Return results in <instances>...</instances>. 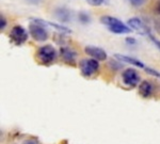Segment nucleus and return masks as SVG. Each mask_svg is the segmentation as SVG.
<instances>
[{"label":"nucleus","instance_id":"1","mask_svg":"<svg viewBox=\"0 0 160 144\" xmlns=\"http://www.w3.org/2000/svg\"><path fill=\"white\" fill-rule=\"evenodd\" d=\"M100 22L105 26H107V28L111 32L117 33V34H126L131 31L130 28H128L125 24H123L120 19L115 18V17L106 15L100 18Z\"/></svg>","mask_w":160,"mask_h":144},{"label":"nucleus","instance_id":"2","mask_svg":"<svg viewBox=\"0 0 160 144\" xmlns=\"http://www.w3.org/2000/svg\"><path fill=\"white\" fill-rule=\"evenodd\" d=\"M37 58L40 63L44 65H49L56 60L57 51L51 45H45L40 47L37 51Z\"/></svg>","mask_w":160,"mask_h":144},{"label":"nucleus","instance_id":"3","mask_svg":"<svg viewBox=\"0 0 160 144\" xmlns=\"http://www.w3.org/2000/svg\"><path fill=\"white\" fill-rule=\"evenodd\" d=\"M79 68L84 77H91L97 73L99 68V63L95 59H83L80 61Z\"/></svg>","mask_w":160,"mask_h":144},{"label":"nucleus","instance_id":"4","mask_svg":"<svg viewBox=\"0 0 160 144\" xmlns=\"http://www.w3.org/2000/svg\"><path fill=\"white\" fill-rule=\"evenodd\" d=\"M29 33L33 37V40L38 41V42H45L48 38V32L45 28L41 24L34 22V24H30L29 26Z\"/></svg>","mask_w":160,"mask_h":144},{"label":"nucleus","instance_id":"5","mask_svg":"<svg viewBox=\"0 0 160 144\" xmlns=\"http://www.w3.org/2000/svg\"><path fill=\"white\" fill-rule=\"evenodd\" d=\"M10 38L15 45H22L28 40V32L22 26H14L10 32Z\"/></svg>","mask_w":160,"mask_h":144},{"label":"nucleus","instance_id":"6","mask_svg":"<svg viewBox=\"0 0 160 144\" xmlns=\"http://www.w3.org/2000/svg\"><path fill=\"white\" fill-rule=\"evenodd\" d=\"M122 80L126 86L136 87L140 81V75L133 68H127L122 73Z\"/></svg>","mask_w":160,"mask_h":144},{"label":"nucleus","instance_id":"7","mask_svg":"<svg viewBox=\"0 0 160 144\" xmlns=\"http://www.w3.org/2000/svg\"><path fill=\"white\" fill-rule=\"evenodd\" d=\"M84 51H86L87 55L91 56L93 59L97 61H104L107 59V53L104 49L99 47H95V46H87L84 48Z\"/></svg>","mask_w":160,"mask_h":144},{"label":"nucleus","instance_id":"8","mask_svg":"<svg viewBox=\"0 0 160 144\" xmlns=\"http://www.w3.org/2000/svg\"><path fill=\"white\" fill-rule=\"evenodd\" d=\"M128 25L130 26L131 29L139 32L140 34H148L149 33L146 26L143 24V22H142L141 19L137 18V17H133V18H130L128 20Z\"/></svg>","mask_w":160,"mask_h":144},{"label":"nucleus","instance_id":"9","mask_svg":"<svg viewBox=\"0 0 160 144\" xmlns=\"http://www.w3.org/2000/svg\"><path fill=\"white\" fill-rule=\"evenodd\" d=\"M153 84H152V82H149L148 80H144L142 81L140 83V86H139V93L142 97H145V98H148V97L151 96L152 94H153Z\"/></svg>","mask_w":160,"mask_h":144},{"label":"nucleus","instance_id":"10","mask_svg":"<svg viewBox=\"0 0 160 144\" xmlns=\"http://www.w3.org/2000/svg\"><path fill=\"white\" fill-rule=\"evenodd\" d=\"M61 56L63 58V60L68 64H73L75 62V59H76V52L71 49V48H62L61 49Z\"/></svg>","mask_w":160,"mask_h":144},{"label":"nucleus","instance_id":"11","mask_svg":"<svg viewBox=\"0 0 160 144\" xmlns=\"http://www.w3.org/2000/svg\"><path fill=\"white\" fill-rule=\"evenodd\" d=\"M115 58H118V60L121 61H124V62H127V63H130L135 66H138V67H141V68H145L144 64L141 62V61L137 60L135 58H130V57H127V56H123V55H115Z\"/></svg>","mask_w":160,"mask_h":144},{"label":"nucleus","instance_id":"12","mask_svg":"<svg viewBox=\"0 0 160 144\" xmlns=\"http://www.w3.org/2000/svg\"><path fill=\"white\" fill-rule=\"evenodd\" d=\"M88 3L91 4L93 7H99L102 4V2H104V0H87Z\"/></svg>","mask_w":160,"mask_h":144},{"label":"nucleus","instance_id":"13","mask_svg":"<svg viewBox=\"0 0 160 144\" xmlns=\"http://www.w3.org/2000/svg\"><path fill=\"white\" fill-rule=\"evenodd\" d=\"M133 7H141L145 3V0H129Z\"/></svg>","mask_w":160,"mask_h":144},{"label":"nucleus","instance_id":"14","mask_svg":"<svg viewBox=\"0 0 160 144\" xmlns=\"http://www.w3.org/2000/svg\"><path fill=\"white\" fill-rule=\"evenodd\" d=\"M6 26H7V20H6V18H4V17L1 15V17H0V29L3 30L4 28H6Z\"/></svg>","mask_w":160,"mask_h":144},{"label":"nucleus","instance_id":"15","mask_svg":"<svg viewBox=\"0 0 160 144\" xmlns=\"http://www.w3.org/2000/svg\"><path fill=\"white\" fill-rule=\"evenodd\" d=\"M145 71H146V72H148V73H149V74H152V75L157 76L158 78H160V73H158V72L154 71V69H152V68H149V67H145Z\"/></svg>","mask_w":160,"mask_h":144},{"label":"nucleus","instance_id":"16","mask_svg":"<svg viewBox=\"0 0 160 144\" xmlns=\"http://www.w3.org/2000/svg\"><path fill=\"white\" fill-rule=\"evenodd\" d=\"M155 12H156L158 15H160V0L157 1L156 6H155Z\"/></svg>","mask_w":160,"mask_h":144},{"label":"nucleus","instance_id":"17","mask_svg":"<svg viewBox=\"0 0 160 144\" xmlns=\"http://www.w3.org/2000/svg\"><path fill=\"white\" fill-rule=\"evenodd\" d=\"M22 144H37V143H35V141H33V140H27Z\"/></svg>","mask_w":160,"mask_h":144}]
</instances>
